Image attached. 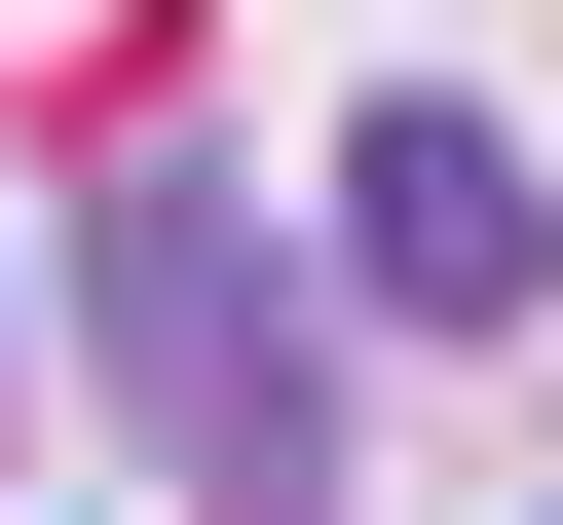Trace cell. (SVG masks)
I'll list each match as a JSON object with an SVG mask.
<instances>
[{
    "mask_svg": "<svg viewBox=\"0 0 563 525\" xmlns=\"http://www.w3.org/2000/svg\"><path fill=\"white\" fill-rule=\"evenodd\" d=\"M339 262H376L413 338H526V301H563V188H526L451 76H376V113H339Z\"/></svg>",
    "mask_w": 563,
    "mask_h": 525,
    "instance_id": "7a4b0ae2",
    "label": "cell"
},
{
    "mask_svg": "<svg viewBox=\"0 0 563 525\" xmlns=\"http://www.w3.org/2000/svg\"><path fill=\"white\" fill-rule=\"evenodd\" d=\"M0 376H38V301H0Z\"/></svg>",
    "mask_w": 563,
    "mask_h": 525,
    "instance_id": "3957f363",
    "label": "cell"
},
{
    "mask_svg": "<svg viewBox=\"0 0 563 525\" xmlns=\"http://www.w3.org/2000/svg\"><path fill=\"white\" fill-rule=\"evenodd\" d=\"M76 338H113V450H151L188 525H339V376H301V262H263V188H225V150H113Z\"/></svg>",
    "mask_w": 563,
    "mask_h": 525,
    "instance_id": "6da1fadb",
    "label": "cell"
}]
</instances>
